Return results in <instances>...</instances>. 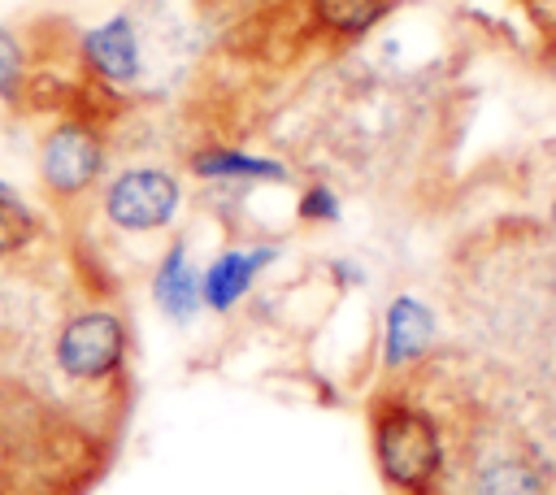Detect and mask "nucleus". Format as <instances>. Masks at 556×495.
Instances as JSON below:
<instances>
[{"label":"nucleus","instance_id":"f257e3e1","mask_svg":"<svg viewBox=\"0 0 556 495\" xmlns=\"http://www.w3.org/2000/svg\"><path fill=\"white\" fill-rule=\"evenodd\" d=\"M369 456L391 495H434L447 465V426L413 373L387 378L369 404Z\"/></svg>","mask_w":556,"mask_h":495},{"label":"nucleus","instance_id":"f03ea898","mask_svg":"<svg viewBox=\"0 0 556 495\" xmlns=\"http://www.w3.org/2000/svg\"><path fill=\"white\" fill-rule=\"evenodd\" d=\"M35 169H39V187L56 208L83 204L109 178V126L83 113H61L39 135Z\"/></svg>","mask_w":556,"mask_h":495},{"label":"nucleus","instance_id":"7ed1b4c3","mask_svg":"<svg viewBox=\"0 0 556 495\" xmlns=\"http://www.w3.org/2000/svg\"><path fill=\"white\" fill-rule=\"evenodd\" d=\"M130 360V326L109 304L74 308L52 334V369L70 386H109L126 373Z\"/></svg>","mask_w":556,"mask_h":495},{"label":"nucleus","instance_id":"20e7f679","mask_svg":"<svg viewBox=\"0 0 556 495\" xmlns=\"http://www.w3.org/2000/svg\"><path fill=\"white\" fill-rule=\"evenodd\" d=\"M100 217L122 234H156L169 230L182 213V178L169 165H126L109 174L96 191Z\"/></svg>","mask_w":556,"mask_h":495},{"label":"nucleus","instance_id":"39448f33","mask_svg":"<svg viewBox=\"0 0 556 495\" xmlns=\"http://www.w3.org/2000/svg\"><path fill=\"white\" fill-rule=\"evenodd\" d=\"M70 56H74V69L87 82H96L113 96L135 91L143 82V69H148L143 39H139V26H135L130 13H113V17L78 30Z\"/></svg>","mask_w":556,"mask_h":495},{"label":"nucleus","instance_id":"423d86ee","mask_svg":"<svg viewBox=\"0 0 556 495\" xmlns=\"http://www.w3.org/2000/svg\"><path fill=\"white\" fill-rule=\"evenodd\" d=\"M434 352H439L434 308L413 291H395L387 300L382 326H378V369H382V378H404V373L421 369Z\"/></svg>","mask_w":556,"mask_h":495},{"label":"nucleus","instance_id":"0eeeda50","mask_svg":"<svg viewBox=\"0 0 556 495\" xmlns=\"http://www.w3.org/2000/svg\"><path fill=\"white\" fill-rule=\"evenodd\" d=\"M278 256H282V243H274V239L217 248L213 261L200 265V300H204V313H217V317L235 313V308L248 300L252 282H256L269 265H278Z\"/></svg>","mask_w":556,"mask_h":495},{"label":"nucleus","instance_id":"6e6552de","mask_svg":"<svg viewBox=\"0 0 556 495\" xmlns=\"http://www.w3.org/2000/svg\"><path fill=\"white\" fill-rule=\"evenodd\" d=\"M187 174L200 182H217V187H287L291 182V165L269 156V152H252L239 143H195L182 156Z\"/></svg>","mask_w":556,"mask_h":495},{"label":"nucleus","instance_id":"1a4fd4ad","mask_svg":"<svg viewBox=\"0 0 556 495\" xmlns=\"http://www.w3.org/2000/svg\"><path fill=\"white\" fill-rule=\"evenodd\" d=\"M400 0H300V35L321 48H352L369 39Z\"/></svg>","mask_w":556,"mask_h":495},{"label":"nucleus","instance_id":"9d476101","mask_svg":"<svg viewBox=\"0 0 556 495\" xmlns=\"http://www.w3.org/2000/svg\"><path fill=\"white\" fill-rule=\"evenodd\" d=\"M152 304L169 326H191L204 313L200 300V265L187 234H169L152 265Z\"/></svg>","mask_w":556,"mask_h":495},{"label":"nucleus","instance_id":"9b49d317","mask_svg":"<svg viewBox=\"0 0 556 495\" xmlns=\"http://www.w3.org/2000/svg\"><path fill=\"white\" fill-rule=\"evenodd\" d=\"M39 61H43V52H39L35 35L0 22V104L4 109L26 113V96H30V78L39 69Z\"/></svg>","mask_w":556,"mask_h":495},{"label":"nucleus","instance_id":"f8f14e48","mask_svg":"<svg viewBox=\"0 0 556 495\" xmlns=\"http://www.w3.org/2000/svg\"><path fill=\"white\" fill-rule=\"evenodd\" d=\"M43 217L22 195H0V265L26 256L43 239Z\"/></svg>","mask_w":556,"mask_h":495},{"label":"nucleus","instance_id":"ddd939ff","mask_svg":"<svg viewBox=\"0 0 556 495\" xmlns=\"http://www.w3.org/2000/svg\"><path fill=\"white\" fill-rule=\"evenodd\" d=\"M343 217V200L330 182H304L300 195H295V221L308 226V230H321V226H339Z\"/></svg>","mask_w":556,"mask_h":495},{"label":"nucleus","instance_id":"4468645a","mask_svg":"<svg viewBox=\"0 0 556 495\" xmlns=\"http://www.w3.org/2000/svg\"><path fill=\"white\" fill-rule=\"evenodd\" d=\"M547 234L556 239V191H552V200H547Z\"/></svg>","mask_w":556,"mask_h":495}]
</instances>
